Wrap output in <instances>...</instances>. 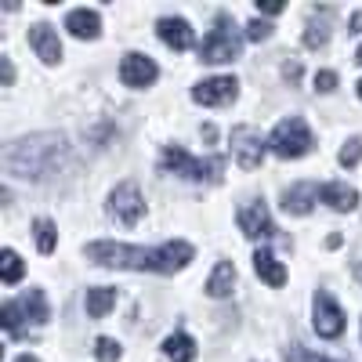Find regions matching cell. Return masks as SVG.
I'll list each match as a JSON object with an SVG mask.
<instances>
[{"label": "cell", "instance_id": "31", "mask_svg": "<svg viewBox=\"0 0 362 362\" xmlns=\"http://www.w3.org/2000/svg\"><path fill=\"white\" fill-rule=\"evenodd\" d=\"M257 8H261L264 15H279V11H283V4H279V0H272V4H257Z\"/></svg>", "mask_w": 362, "mask_h": 362}, {"label": "cell", "instance_id": "34", "mask_svg": "<svg viewBox=\"0 0 362 362\" xmlns=\"http://www.w3.org/2000/svg\"><path fill=\"white\" fill-rule=\"evenodd\" d=\"M15 362H40V358H37V355H18Z\"/></svg>", "mask_w": 362, "mask_h": 362}, {"label": "cell", "instance_id": "8", "mask_svg": "<svg viewBox=\"0 0 362 362\" xmlns=\"http://www.w3.org/2000/svg\"><path fill=\"white\" fill-rule=\"evenodd\" d=\"M312 308H315V319H312V322H315V334H319V337L334 341V337L344 334V312H341V305H337V300L329 297L326 290L315 293Z\"/></svg>", "mask_w": 362, "mask_h": 362}, {"label": "cell", "instance_id": "22", "mask_svg": "<svg viewBox=\"0 0 362 362\" xmlns=\"http://www.w3.org/2000/svg\"><path fill=\"white\" fill-rule=\"evenodd\" d=\"M163 355H167L170 362H192V358H196V341H192L189 334H170V337L163 341Z\"/></svg>", "mask_w": 362, "mask_h": 362}, {"label": "cell", "instance_id": "5", "mask_svg": "<svg viewBox=\"0 0 362 362\" xmlns=\"http://www.w3.org/2000/svg\"><path fill=\"white\" fill-rule=\"evenodd\" d=\"M51 312H47V300H44V290H29L22 293L18 300H4V308H0V326L8 329V334H18L22 322H47Z\"/></svg>", "mask_w": 362, "mask_h": 362}, {"label": "cell", "instance_id": "30", "mask_svg": "<svg viewBox=\"0 0 362 362\" xmlns=\"http://www.w3.org/2000/svg\"><path fill=\"white\" fill-rule=\"evenodd\" d=\"M0 76H4V87H11V80H15V66H11V58H0Z\"/></svg>", "mask_w": 362, "mask_h": 362}, {"label": "cell", "instance_id": "10", "mask_svg": "<svg viewBox=\"0 0 362 362\" xmlns=\"http://www.w3.org/2000/svg\"><path fill=\"white\" fill-rule=\"evenodd\" d=\"M239 228H243V235H250V239H276V232H279L261 199H250V203L239 206Z\"/></svg>", "mask_w": 362, "mask_h": 362}, {"label": "cell", "instance_id": "1", "mask_svg": "<svg viewBox=\"0 0 362 362\" xmlns=\"http://www.w3.org/2000/svg\"><path fill=\"white\" fill-rule=\"evenodd\" d=\"M87 261H95L102 268H131V272H170L185 268L196 250L185 239H170V243L156 247V250H141V247H127V243H109V239H98V243H87Z\"/></svg>", "mask_w": 362, "mask_h": 362}, {"label": "cell", "instance_id": "36", "mask_svg": "<svg viewBox=\"0 0 362 362\" xmlns=\"http://www.w3.org/2000/svg\"><path fill=\"white\" fill-rule=\"evenodd\" d=\"M358 98H362V80H358Z\"/></svg>", "mask_w": 362, "mask_h": 362}, {"label": "cell", "instance_id": "12", "mask_svg": "<svg viewBox=\"0 0 362 362\" xmlns=\"http://www.w3.org/2000/svg\"><path fill=\"white\" fill-rule=\"evenodd\" d=\"M160 76L156 62L148 54H138V51H127L124 62H119V80H124L127 87H148Z\"/></svg>", "mask_w": 362, "mask_h": 362}, {"label": "cell", "instance_id": "16", "mask_svg": "<svg viewBox=\"0 0 362 362\" xmlns=\"http://www.w3.org/2000/svg\"><path fill=\"white\" fill-rule=\"evenodd\" d=\"M66 29L73 37H80V40H95L102 33V18H98V11H90V8H76V11L66 15Z\"/></svg>", "mask_w": 362, "mask_h": 362}, {"label": "cell", "instance_id": "24", "mask_svg": "<svg viewBox=\"0 0 362 362\" xmlns=\"http://www.w3.org/2000/svg\"><path fill=\"white\" fill-rule=\"evenodd\" d=\"M33 232H37V247H40V254H51L54 250V225L47 221V218H40L37 225H33Z\"/></svg>", "mask_w": 362, "mask_h": 362}, {"label": "cell", "instance_id": "33", "mask_svg": "<svg viewBox=\"0 0 362 362\" xmlns=\"http://www.w3.org/2000/svg\"><path fill=\"white\" fill-rule=\"evenodd\" d=\"M348 33H362V11L351 15V29H348Z\"/></svg>", "mask_w": 362, "mask_h": 362}, {"label": "cell", "instance_id": "37", "mask_svg": "<svg viewBox=\"0 0 362 362\" xmlns=\"http://www.w3.org/2000/svg\"><path fill=\"white\" fill-rule=\"evenodd\" d=\"M358 279H362V264H358Z\"/></svg>", "mask_w": 362, "mask_h": 362}, {"label": "cell", "instance_id": "20", "mask_svg": "<svg viewBox=\"0 0 362 362\" xmlns=\"http://www.w3.org/2000/svg\"><path fill=\"white\" fill-rule=\"evenodd\" d=\"M116 305V290L112 286H95V290H87V300H83V308L90 319H102L109 315V308Z\"/></svg>", "mask_w": 362, "mask_h": 362}, {"label": "cell", "instance_id": "27", "mask_svg": "<svg viewBox=\"0 0 362 362\" xmlns=\"http://www.w3.org/2000/svg\"><path fill=\"white\" fill-rule=\"evenodd\" d=\"M286 362H334V358H322V355L308 351L305 344H290L286 348Z\"/></svg>", "mask_w": 362, "mask_h": 362}, {"label": "cell", "instance_id": "2", "mask_svg": "<svg viewBox=\"0 0 362 362\" xmlns=\"http://www.w3.org/2000/svg\"><path fill=\"white\" fill-rule=\"evenodd\" d=\"M69 145L62 134H33L11 141L4 153H0V163L11 177H25V181H44L51 174H58V167L66 163Z\"/></svg>", "mask_w": 362, "mask_h": 362}, {"label": "cell", "instance_id": "14", "mask_svg": "<svg viewBox=\"0 0 362 362\" xmlns=\"http://www.w3.org/2000/svg\"><path fill=\"white\" fill-rule=\"evenodd\" d=\"M156 33H160V40H163L167 47H174V51H189V47L196 44V33H192V25H189L185 18H160V22H156Z\"/></svg>", "mask_w": 362, "mask_h": 362}, {"label": "cell", "instance_id": "17", "mask_svg": "<svg viewBox=\"0 0 362 362\" xmlns=\"http://www.w3.org/2000/svg\"><path fill=\"white\" fill-rule=\"evenodd\" d=\"M319 199L329 203L334 210H341V214H348V210L358 206V192L351 185H344V181H329V185H319Z\"/></svg>", "mask_w": 362, "mask_h": 362}, {"label": "cell", "instance_id": "3", "mask_svg": "<svg viewBox=\"0 0 362 362\" xmlns=\"http://www.w3.org/2000/svg\"><path fill=\"white\" fill-rule=\"evenodd\" d=\"M163 170L170 174H181V177H189V181H218L221 170H225V160L214 156V160H196L192 153H185L181 145H167L163 148V156H160Z\"/></svg>", "mask_w": 362, "mask_h": 362}, {"label": "cell", "instance_id": "35", "mask_svg": "<svg viewBox=\"0 0 362 362\" xmlns=\"http://www.w3.org/2000/svg\"><path fill=\"white\" fill-rule=\"evenodd\" d=\"M355 62H362V47H358V51H355Z\"/></svg>", "mask_w": 362, "mask_h": 362}, {"label": "cell", "instance_id": "21", "mask_svg": "<svg viewBox=\"0 0 362 362\" xmlns=\"http://www.w3.org/2000/svg\"><path fill=\"white\" fill-rule=\"evenodd\" d=\"M329 18H334V11L329 8H315L312 11V22H308V33H305V44L308 47H322L326 40H329Z\"/></svg>", "mask_w": 362, "mask_h": 362}, {"label": "cell", "instance_id": "26", "mask_svg": "<svg viewBox=\"0 0 362 362\" xmlns=\"http://www.w3.org/2000/svg\"><path fill=\"white\" fill-rule=\"evenodd\" d=\"M337 160H341V167H355V163L362 160V138H348Z\"/></svg>", "mask_w": 362, "mask_h": 362}, {"label": "cell", "instance_id": "4", "mask_svg": "<svg viewBox=\"0 0 362 362\" xmlns=\"http://www.w3.org/2000/svg\"><path fill=\"white\" fill-rule=\"evenodd\" d=\"M312 145H315V138H312L308 124H305L300 116L279 119L276 131H272V138H268V148H272L276 156H283V160H297V156L312 153Z\"/></svg>", "mask_w": 362, "mask_h": 362}, {"label": "cell", "instance_id": "9", "mask_svg": "<svg viewBox=\"0 0 362 362\" xmlns=\"http://www.w3.org/2000/svg\"><path fill=\"white\" fill-rule=\"evenodd\" d=\"M264 148H268V141H264L254 127H247V124H243V127H232V153H235L239 167H247V170L261 167Z\"/></svg>", "mask_w": 362, "mask_h": 362}, {"label": "cell", "instance_id": "29", "mask_svg": "<svg viewBox=\"0 0 362 362\" xmlns=\"http://www.w3.org/2000/svg\"><path fill=\"white\" fill-rule=\"evenodd\" d=\"M334 87H337V73L334 69H319L315 73V90H326V95H329Z\"/></svg>", "mask_w": 362, "mask_h": 362}, {"label": "cell", "instance_id": "15", "mask_svg": "<svg viewBox=\"0 0 362 362\" xmlns=\"http://www.w3.org/2000/svg\"><path fill=\"white\" fill-rule=\"evenodd\" d=\"M315 199H319V185L300 181V185H290L283 192V210H286V214H308Z\"/></svg>", "mask_w": 362, "mask_h": 362}, {"label": "cell", "instance_id": "25", "mask_svg": "<svg viewBox=\"0 0 362 362\" xmlns=\"http://www.w3.org/2000/svg\"><path fill=\"white\" fill-rule=\"evenodd\" d=\"M95 355H98L102 362H116L119 355H124V348H119L112 337H98V341H95Z\"/></svg>", "mask_w": 362, "mask_h": 362}, {"label": "cell", "instance_id": "23", "mask_svg": "<svg viewBox=\"0 0 362 362\" xmlns=\"http://www.w3.org/2000/svg\"><path fill=\"white\" fill-rule=\"evenodd\" d=\"M0 279H4L8 286L22 279V257H18L15 250H4V254H0Z\"/></svg>", "mask_w": 362, "mask_h": 362}, {"label": "cell", "instance_id": "6", "mask_svg": "<svg viewBox=\"0 0 362 362\" xmlns=\"http://www.w3.org/2000/svg\"><path fill=\"white\" fill-rule=\"evenodd\" d=\"M239 47H243V40H239V33L228 25V15H218V25L210 29V37L199 44V58L210 66L232 62V58H239Z\"/></svg>", "mask_w": 362, "mask_h": 362}, {"label": "cell", "instance_id": "18", "mask_svg": "<svg viewBox=\"0 0 362 362\" xmlns=\"http://www.w3.org/2000/svg\"><path fill=\"white\" fill-rule=\"evenodd\" d=\"M254 272H257L268 286H283V283H286V268H283V261L272 254V250H257V254H254Z\"/></svg>", "mask_w": 362, "mask_h": 362}, {"label": "cell", "instance_id": "19", "mask_svg": "<svg viewBox=\"0 0 362 362\" xmlns=\"http://www.w3.org/2000/svg\"><path fill=\"white\" fill-rule=\"evenodd\" d=\"M232 286H235V264H232V261H221V264L214 268V276L206 279V293L214 297V300H221V297L232 293Z\"/></svg>", "mask_w": 362, "mask_h": 362}, {"label": "cell", "instance_id": "11", "mask_svg": "<svg viewBox=\"0 0 362 362\" xmlns=\"http://www.w3.org/2000/svg\"><path fill=\"white\" fill-rule=\"evenodd\" d=\"M235 95H239V80L235 76H210V80L192 87V102H199V105H225Z\"/></svg>", "mask_w": 362, "mask_h": 362}, {"label": "cell", "instance_id": "7", "mask_svg": "<svg viewBox=\"0 0 362 362\" xmlns=\"http://www.w3.org/2000/svg\"><path fill=\"white\" fill-rule=\"evenodd\" d=\"M109 214L119 221V225H138L141 214H145V199H141V189L134 181H124L116 185L112 196H109Z\"/></svg>", "mask_w": 362, "mask_h": 362}, {"label": "cell", "instance_id": "28", "mask_svg": "<svg viewBox=\"0 0 362 362\" xmlns=\"http://www.w3.org/2000/svg\"><path fill=\"white\" fill-rule=\"evenodd\" d=\"M272 37V25L261 22V18H250L247 22V40H268Z\"/></svg>", "mask_w": 362, "mask_h": 362}, {"label": "cell", "instance_id": "32", "mask_svg": "<svg viewBox=\"0 0 362 362\" xmlns=\"http://www.w3.org/2000/svg\"><path fill=\"white\" fill-rule=\"evenodd\" d=\"M283 76H286V80H297V76H300V66H297V62L283 66Z\"/></svg>", "mask_w": 362, "mask_h": 362}, {"label": "cell", "instance_id": "13", "mask_svg": "<svg viewBox=\"0 0 362 362\" xmlns=\"http://www.w3.org/2000/svg\"><path fill=\"white\" fill-rule=\"evenodd\" d=\"M29 44H33V51L44 58L47 66L62 62V40H58V33H54L47 22H37L33 29H29Z\"/></svg>", "mask_w": 362, "mask_h": 362}]
</instances>
